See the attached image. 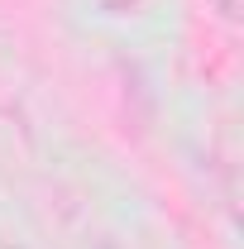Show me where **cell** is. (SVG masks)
<instances>
[{
    "label": "cell",
    "instance_id": "6da1fadb",
    "mask_svg": "<svg viewBox=\"0 0 244 249\" xmlns=\"http://www.w3.org/2000/svg\"><path fill=\"white\" fill-rule=\"evenodd\" d=\"M215 10H220L225 19H240V0H215Z\"/></svg>",
    "mask_w": 244,
    "mask_h": 249
}]
</instances>
